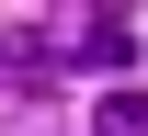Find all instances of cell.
<instances>
[{"instance_id": "obj_1", "label": "cell", "mask_w": 148, "mask_h": 136, "mask_svg": "<svg viewBox=\"0 0 148 136\" xmlns=\"http://www.w3.org/2000/svg\"><path fill=\"white\" fill-rule=\"evenodd\" d=\"M57 57H80V68H137V23H125V12H91Z\"/></svg>"}, {"instance_id": "obj_2", "label": "cell", "mask_w": 148, "mask_h": 136, "mask_svg": "<svg viewBox=\"0 0 148 136\" xmlns=\"http://www.w3.org/2000/svg\"><path fill=\"white\" fill-rule=\"evenodd\" d=\"M91 136H148V91H125V79H114L103 114H91Z\"/></svg>"}, {"instance_id": "obj_3", "label": "cell", "mask_w": 148, "mask_h": 136, "mask_svg": "<svg viewBox=\"0 0 148 136\" xmlns=\"http://www.w3.org/2000/svg\"><path fill=\"white\" fill-rule=\"evenodd\" d=\"M0 68H12V79H34V91H46V79H57V45H34V34H12V45H0Z\"/></svg>"}]
</instances>
